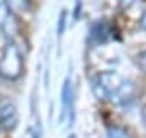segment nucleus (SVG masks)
<instances>
[{
	"label": "nucleus",
	"instance_id": "6",
	"mask_svg": "<svg viewBox=\"0 0 146 138\" xmlns=\"http://www.w3.org/2000/svg\"><path fill=\"white\" fill-rule=\"evenodd\" d=\"M107 137L109 138H130V135L120 127H109L107 128Z\"/></svg>",
	"mask_w": 146,
	"mask_h": 138
},
{
	"label": "nucleus",
	"instance_id": "12",
	"mask_svg": "<svg viewBox=\"0 0 146 138\" xmlns=\"http://www.w3.org/2000/svg\"><path fill=\"white\" fill-rule=\"evenodd\" d=\"M140 25H141V28L145 29V33H146V11L141 15V20H140Z\"/></svg>",
	"mask_w": 146,
	"mask_h": 138
},
{
	"label": "nucleus",
	"instance_id": "9",
	"mask_svg": "<svg viewBox=\"0 0 146 138\" xmlns=\"http://www.w3.org/2000/svg\"><path fill=\"white\" fill-rule=\"evenodd\" d=\"M136 62H138V65H140V68L146 73V50H143V52L136 57Z\"/></svg>",
	"mask_w": 146,
	"mask_h": 138
},
{
	"label": "nucleus",
	"instance_id": "13",
	"mask_svg": "<svg viewBox=\"0 0 146 138\" xmlns=\"http://www.w3.org/2000/svg\"><path fill=\"white\" fill-rule=\"evenodd\" d=\"M141 119H143V123H145V127H146V104L141 109Z\"/></svg>",
	"mask_w": 146,
	"mask_h": 138
},
{
	"label": "nucleus",
	"instance_id": "1",
	"mask_svg": "<svg viewBox=\"0 0 146 138\" xmlns=\"http://www.w3.org/2000/svg\"><path fill=\"white\" fill-rule=\"evenodd\" d=\"M93 93L101 101L123 104L133 98L135 86L115 72H101L93 78Z\"/></svg>",
	"mask_w": 146,
	"mask_h": 138
},
{
	"label": "nucleus",
	"instance_id": "5",
	"mask_svg": "<svg viewBox=\"0 0 146 138\" xmlns=\"http://www.w3.org/2000/svg\"><path fill=\"white\" fill-rule=\"evenodd\" d=\"M107 33H109V26L106 21L96 23L93 28H91V39L98 41V42H104L107 39Z\"/></svg>",
	"mask_w": 146,
	"mask_h": 138
},
{
	"label": "nucleus",
	"instance_id": "11",
	"mask_svg": "<svg viewBox=\"0 0 146 138\" xmlns=\"http://www.w3.org/2000/svg\"><path fill=\"white\" fill-rule=\"evenodd\" d=\"M131 3H133V0H120V7H123V8H128Z\"/></svg>",
	"mask_w": 146,
	"mask_h": 138
},
{
	"label": "nucleus",
	"instance_id": "2",
	"mask_svg": "<svg viewBox=\"0 0 146 138\" xmlns=\"http://www.w3.org/2000/svg\"><path fill=\"white\" fill-rule=\"evenodd\" d=\"M23 67V58H21L18 49L15 44H8L3 50V55L0 58V75L5 78H18Z\"/></svg>",
	"mask_w": 146,
	"mask_h": 138
},
{
	"label": "nucleus",
	"instance_id": "10",
	"mask_svg": "<svg viewBox=\"0 0 146 138\" xmlns=\"http://www.w3.org/2000/svg\"><path fill=\"white\" fill-rule=\"evenodd\" d=\"M31 138H41V130H39V125H36V127L33 128Z\"/></svg>",
	"mask_w": 146,
	"mask_h": 138
},
{
	"label": "nucleus",
	"instance_id": "4",
	"mask_svg": "<svg viewBox=\"0 0 146 138\" xmlns=\"http://www.w3.org/2000/svg\"><path fill=\"white\" fill-rule=\"evenodd\" d=\"M0 123L5 128H15L18 123V112L10 101L0 102Z\"/></svg>",
	"mask_w": 146,
	"mask_h": 138
},
{
	"label": "nucleus",
	"instance_id": "3",
	"mask_svg": "<svg viewBox=\"0 0 146 138\" xmlns=\"http://www.w3.org/2000/svg\"><path fill=\"white\" fill-rule=\"evenodd\" d=\"M73 120V88L70 76L65 78L62 85V114L60 122H67V125H72Z\"/></svg>",
	"mask_w": 146,
	"mask_h": 138
},
{
	"label": "nucleus",
	"instance_id": "8",
	"mask_svg": "<svg viewBox=\"0 0 146 138\" xmlns=\"http://www.w3.org/2000/svg\"><path fill=\"white\" fill-rule=\"evenodd\" d=\"M65 20H67V11L62 10V13H60V18H58V28H57L58 36H62V34H63V29H65Z\"/></svg>",
	"mask_w": 146,
	"mask_h": 138
},
{
	"label": "nucleus",
	"instance_id": "7",
	"mask_svg": "<svg viewBox=\"0 0 146 138\" xmlns=\"http://www.w3.org/2000/svg\"><path fill=\"white\" fill-rule=\"evenodd\" d=\"M10 18V7L5 0H0V25L3 26V23Z\"/></svg>",
	"mask_w": 146,
	"mask_h": 138
}]
</instances>
